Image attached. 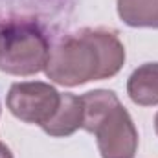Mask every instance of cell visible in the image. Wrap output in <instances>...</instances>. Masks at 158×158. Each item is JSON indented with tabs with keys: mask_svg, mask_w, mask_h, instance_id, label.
<instances>
[{
	"mask_svg": "<svg viewBox=\"0 0 158 158\" xmlns=\"http://www.w3.org/2000/svg\"><path fill=\"white\" fill-rule=\"evenodd\" d=\"M50 42L35 20L13 19L0 28V70L11 76H33L46 68Z\"/></svg>",
	"mask_w": 158,
	"mask_h": 158,
	"instance_id": "3",
	"label": "cell"
},
{
	"mask_svg": "<svg viewBox=\"0 0 158 158\" xmlns=\"http://www.w3.org/2000/svg\"><path fill=\"white\" fill-rule=\"evenodd\" d=\"M127 94L136 105H158V63L138 66L127 81Z\"/></svg>",
	"mask_w": 158,
	"mask_h": 158,
	"instance_id": "6",
	"label": "cell"
},
{
	"mask_svg": "<svg viewBox=\"0 0 158 158\" xmlns=\"http://www.w3.org/2000/svg\"><path fill=\"white\" fill-rule=\"evenodd\" d=\"M125 63V48L118 35L105 28H83L64 35L50 48L46 76L63 86L116 76Z\"/></svg>",
	"mask_w": 158,
	"mask_h": 158,
	"instance_id": "1",
	"label": "cell"
},
{
	"mask_svg": "<svg viewBox=\"0 0 158 158\" xmlns=\"http://www.w3.org/2000/svg\"><path fill=\"white\" fill-rule=\"evenodd\" d=\"M59 103L61 94L55 90V86L42 81L13 83L6 99L9 112L17 119L40 127L52 119L55 110L59 109Z\"/></svg>",
	"mask_w": 158,
	"mask_h": 158,
	"instance_id": "4",
	"label": "cell"
},
{
	"mask_svg": "<svg viewBox=\"0 0 158 158\" xmlns=\"http://www.w3.org/2000/svg\"><path fill=\"white\" fill-rule=\"evenodd\" d=\"M83 127V99L76 94H61V103L42 131L53 138H66Z\"/></svg>",
	"mask_w": 158,
	"mask_h": 158,
	"instance_id": "5",
	"label": "cell"
},
{
	"mask_svg": "<svg viewBox=\"0 0 158 158\" xmlns=\"http://www.w3.org/2000/svg\"><path fill=\"white\" fill-rule=\"evenodd\" d=\"M118 15L131 28H158V0H118Z\"/></svg>",
	"mask_w": 158,
	"mask_h": 158,
	"instance_id": "7",
	"label": "cell"
},
{
	"mask_svg": "<svg viewBox=\"0 0 158 158\" xmlns=\"http://www.w3.org/2000/svg\"><path fill=\"white\" fill-rule=\"evenodd\" d=\"M83 127L98 140L103 158H134L138 131L127 109L112 90H92L81 96Z\"/></svg>",
	"mask_w": 158,
	"mask_h": 158,
	"instance_id": "2",
	"label": "cell"
},
{
	"mask_svg": "<svg viewBox=\"0 0 158 158\" xmlns=\"http://www.w3.org/2000/svg\"><path fill=\"white\" fill-rule=\"evenodd\" d=\"M0 158H13L11 149H9L6 143H2V142H0Z\"/></svg>",
	"mask_w": 158,
	"mask_h": 158,
	"instance_id": "8",
	"label": "cell"
},
{
	"mask_svg": "<svg viewBox=\"0 0 158 158\" xmlns=\"http://www.w3.org/2000/svg\"><path fill=\"white\" fill-rule=\"evenodd\" d=\"M155 131H156V134H158V112H156V116H155Z\"/></svg>",
	"mask_w": 158,
	"mask_h": 158,
	"instance_id": "9",
	"label": "cell"
},
{
	"mask_svg": "<svg viewBox=\"0 0 158 158\" xmlns=\"http://www.w3.org/2000/svg\"><path fill=\"white\" fill-rule=\"evenodd\" d=\"M2 24H4V22H2V20H0V28H2Z\"/></svg>",
	"mask_w": 158,
	"mask_h": 158,
	"instance_id": "10",
	"label": "cell"
}]
</instances>
